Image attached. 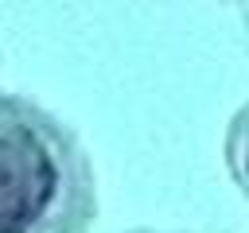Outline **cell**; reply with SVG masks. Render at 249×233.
<instances>
[{
	"label": "cell",
	"mask_w": 249,
	"mask_h": 233,
	"mask_svg": "<svg viewBox=\"0 0 249 233\" xmlns=\"http://www.w3.org/2000/svg\"><path fill=\"white\" fill-rule=\"evenodd\" d=\"M78 171L31 105L0 93V233H74Z\"/></svg>",
	"instance_id": "obj_1"
},
{
	"label": "cell",
	"mask_w": 249,
	"mask_h": 233,
	"mask_svg": "<svg viewBox=\"0 0 249 233\" xmlns=\"http://www.w3.org/2000/svg\"><path fill=\"white\" fill-rule=\"evenodd\" d=\"M245 175H249V140H245Z\"/></svg>",
	"instance_id": "obj_2"
}]
</instances>
